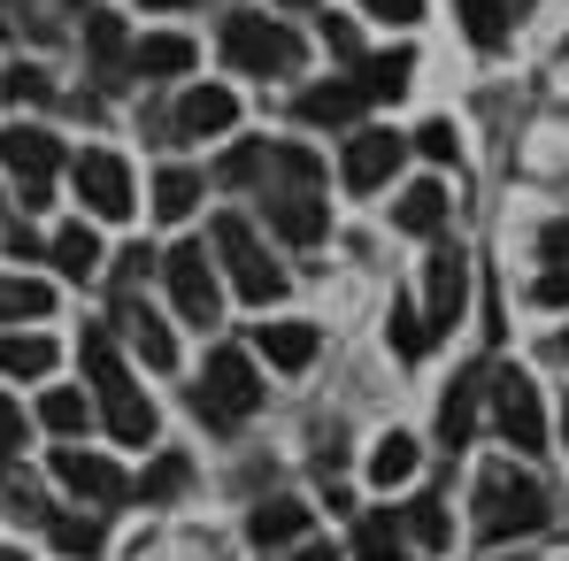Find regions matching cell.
Segmentation results:
<instances>
[{"mask_svg": "<svg viewBox=\"0 0 569 561\" xmlns=\"http://www.w3.org/2000/svg\"><path fill=\"white\" fill-rule=\"evenodd\" d=\"M555 515V500H547V484L539 477H516V469H485L477 477V539H523V531H539Z\"/></svg>", "mask_w": 569, "mask_h": 561, "instance_id": "3957f363", "label": "cell"}, {"mask_svg": "<svg viewBox=\"0 0 569 561\" xmlns=\"http://www.w3.org/2000/svg\"><path fill=\"white\" fill-rule=\"evenodd\" d=\"M423 308H431V331H447L455 315H462V292H470V262H462V247H439L431 254V270H423Z\"/></svg>", "mask_w": 569, "mask_h": 561, "instance_id": "9a60e30c", "label": "cell"}, {"mask_svg": "<svg viewBox=\"0 0 569 561\" xmlns=\"http://www.w3.org/2000/svg\"><path fill=\"white\" fill-rule=\"evenodd\" d=\"M555 354H562V362H569V339H555Z\"/></svg>", "mask_w": 569, "mask_h": 561, "instance_id": "7dc6e473", "label": "cell"}, {"mask_svg": "<svg viewBox=\"0 0 569 561\" xmlns=\"http://www.w3.org/2000/svg\"><path fill=\"white\" fill-rule=\"evenodd\" d=\"M208 239H216V262L231 270V284H239V300H284V270H278V254L254 239V223L247 216H216L208 223Z\"/></svg>", "mask_w": 569, "mask_h": 561, "instance_id": "5b68a950", "label": "cell"}, {"mask_svg": "<svg viewBox=\"0 0 569 561\" xmlns=\"http://www.w3.org/2000/svg\"><path fill=\"white\" fill-rule=\"evenodd\" d=\"M247 531H254V547H262V554H292V547L308 539V508H300V500H262Z\"/></svg>", "mask_w": 569, "mask_h": 561, "instance_id": "ac0fdd59", "label": "cell"}, {"mask_svg": "<svg viewBox=\"0 0 569 561\" xmlns=\"http://www.w3.org/2000/svg\"><path fill=\"white\" fill-rule=\"evenodd\" d=\"M239 123V100L223 93V86H192L178 100V116H170V139H223Z\"/></svg>", "mask_w": 569, "mask_h": 561, "instance_id": "5bb4252c", "label": "cell"}, {"mask_svg": "<svg viewBox=\"0 0 569 561\" xmlns=\"http://www.w3.org/2000/svg\"><path fill=\"white\" fill-rule=\"evenodd\" d=\"M223 62L247 78H292L300 70V39L270 16H223Z\"/></svg>", "mask_w": 569, "mask_h": 561, "instance_id": "8992f818", "label": "cell"}, {"mask_svg": "<svg viewBox=\"0 0 569 561\" xmlns=\"http://www.w3.org/2000/svg\"><path fill=\"white\" fill-rule=\"evenodd\" d=\"M485 384H492L485 370H462V384H455V392L439 400V447H447V454H462V447H470V431H477V400H485Z\"/></svg>", "mask_w": 569, "mask_h": 561, "instance_id": "e0dca14e", "label": "cell"}, {"mask_svg": "<svg viewBox=\"0 0 569 561\" xmlns=\"http://www.w3.org/2000/svg\"><path fill=\"white\" fill-rule=\"evenodd\" d=\"M262 170H270V147H262V139H239V147L223 154V170H216V178H223V186H254Z\"/></svg>", "mask_w": 569, "mask_h": 561, "instance_id": "836d02e7", "label": "cell"}, {"mask_svg": "<svg viewBox=\"0 0 569 561\" xmlns=\"http://www.w3.org/2000/svg\"><path fill=\"white\" fill-rule=\"evenodd\" d=\"M508 8H531V0H508Z\"/></svg>", "mask_w": 569, "mask_h": 561, "instance_id": "f907efd6", "label": "cell"}, {"mask_svg": "<svg viewBox=\"0 0 569 561\" xmlns=\"http://www.w3.org/2000/svg\"><path fill=\"white\" fill-rule=\"evenodd\" d=\"M455 16H462V31H470L477 47L492 54V47L508 39V16H516V8H508V0H455Z\"/></svg>", "mask_w": 569, "mask_h": 561, "instance_id": "f1b7e54d", "label": "cell"}, {"mask_svg": "<svg viewBox=\"0 0 569 561\" xmlns=\"http://www.w3.org/2000/svg\"><path fill=\"white\" fill-rule=\"evenodd\" d=\"M186 454H162V462L147 469V477H139V492H147V500H178V492H186Z\"/></svg>", "mask_w": 569, "mask_h": 561, "instance_id": "d590c367", "label": "cell"}, {"mask_svg": "<svg viewBox=\"0 0 569 561\" xmlns=\"http://www.w3.org/2000/svg\"><path fill=\"white\" fill-rule=\"evenodd\" d=\"M8 93H16V100H47V78H39V70H16Z\"/></svg>", "mask_w": 569, "mask_h": 561, "instance_id": "7bdbcfd3", "label": "cell"}, {"mask_svg": "<svg viewBox=\"0 0 569 561\" xmlns=\"http://www.w3.org/2000/svg\"><path fill=\"white\" fill-rule=\"evenodd\" d=\"M492 431L516 447V454H539L547 447V423H539V384L523 370H500L492 377Z\"/></svg>", "mask_w": 569, "mask_h": 561, "instance_id": "ba28073f", "label": "cell"}, {"mask_svg": "<svg viewBox=\"0 0 569 561\" xmlns=\"http://www.w3.org/2000/svg\"><path fill=\"white\" fill-rule=\"evenodd\" d=\"M323 39H331V54H347V62H362V54H355V23H339V16H323Z\"/></svg>", "mask_w": 569, "mask_h": 561, "instance_id": "60d3db41", "label": "cell"}, {"mask_svg": "<svg viewBox=\"0 0 569 561\" xmlns=\"http://www.w3.org/2000/svg\"><path fill=\"white\" fill-rule=\"evenodd\" d=\"M416 477V439L408 431H385L370 447V484H408Z\"/></svg>", "mask_w": 569, "mask_h": 561, "instance_id": "83f0119b", "label": "cell"}, {"mask_svg": "<svg viewBox=\"0 0 569 561\" xmlns=\"http://www.w3.org/2000/svg\"><path fill=\"white\" fill-rule=\"evenodd\" d=\"M39 423L62 431V439H78V431L93 423V400H86V392H47V400H39Z\"/></svg>", "mask_w": 569, "mask_h": 561, "instance_id": "1f68e13d", "label": "cell"}, {"mask_svg": "<svg viewBox=\"0 0 569 561\" xmlns=\"http://www.w3.org/2000/svg\"><path fill=\"white\" fill-rule=\"evenodd\" d=\"M370 16H385V23H416L423 16V0H362Z\"/></svg>", "mask_w": 569, "mask_h": 561, "instance_id": "ab89813d", "label": "cell"}, {"mask_svg": "<svg viewBox=\"0 0 569 561\" xmlns=\"http://www.w3.org/2000/svg\"><path fill=\"white\" fill-rule=\"evenodd\" d=\"M362 86H355V78H339V86H308V93L292 100V116H300V123H316V131H339V123H355V116H362Z\"/></svg>", "mask_w": 569, "mask_h": 561, "instance_id": "2e32d148", "label": "cell"}, {"mask_svg": "<svg viewBox=\"0 0 569 561\" xmlns=\"http://www.w3.org/2000/svg\"><path fill=\"white\" fill-rule=\"evenodd\" d=\"M400 531H408L416 547H455V531H447V508H439L431 492H423V500H416V508L400 515Z\"/></svg>", "mask_w": 569, "mask_h": 561, "instance_id": "d6a6232c", "label": "cell"}, {"mask_svg": "<svg viewBox=\"0 0 569 561\" xmlns=\"http://www.w3.org/2000/svg\"><path fill=\"white\" fill-rule=\"evenodd\" d=\"M192 208H200V178H192V170H162V178H154V216H162V223H186Z\"/></svg>", "mask_w": 569, "mask_h": 561, "instance_id": "4dcf8cb0", "label": "cell"}, {"mask_svg": "<svg viewBox=\"0 0 569 561\" xmlns=\"http://www.w3.org/2000/svg\"><path fill=\"white\" fill-rule=\"evenodd\" d=\"M262 362L270 370H284V377H300L308 362H316V323H262Z\"/></svg>", "mask_w": 569, "mask_h": 561, "instance_id": "d6986e66", "label": "cell"}, {"mask_svg": "<svg viewBox=\"0 0 569 561\" xmlns=\"http://www.w3.org/2000/svg\"><path fill=\"white\" fill-rule=\"evenodd\" d=\"M54 477H62V484H70L86 508H116V500L131 492L116 462H100V454H78V447H62V454H54Z\"/></svg>", "mask_w": 569, "mask_h": 561, "instance_id": "4fadbf2b", "label": "cell"}, {"mask_svg": "<svg viewBox=\"0 0 569 561\" xmlns=\"http://www.w3.org/2000/svg\"><path fill=\"white\" fill-rule=\"evenodd\" d=\"M392 223H400V231H416V239H423V231H439V223H447V186H439V178H416V186L392 200Z\"/></svg>", "mask_w": 569, "mask_h": 561, "instance_id": "44dd1931", "label": "cell"}, {"mask_svg": "<svg viewBox=\"0 0 569 561\" xmlns=\"http://www.w3.org/2000/svg\"><path fill=\"white\" fill-rule=\"evenodd\" d=\"M0 170L16 178L23 208H47V192H54V170H62V147H54V131H39V123H8V131H0Z\"/></svg>", "mask_w": 569, "mask_h": 561, "instance_id": "52a82bcc", "label": "cell"}, {"mask_svg": "<svg viewBox=\"0 0 569 561\" xmlns=\"http://www.w3.org/2000/svg\"><path fill=\"white\" fill-rule=\"evenodd\" d=\"M162 278H170V300H178V315L186 323H216V270H208V254L200 247H178L170 262H162Z\"/></svg>", "mask_w": 569, "mask_h": 561, "instance_id": "30bf717a", "label": "cell"}, {"mask_svg": "<svg viewBox=\"0 0 569 561\" xmlns=\"http://www.w3.org/2000/svg\"><path fill=\"white\" fill-rule=\"evenodd\" d=\"M131 70H139V78H186L192 70V39H178V31L139 39V47H131Z\"/></svg>", "mask_w": 569, "mask_h": 561, "instance_id": "7402d4cb", "label": "cell"}, {"mask_svg": "<svg viewBox=\"0 0 569 561\" xmlns=\"http://www.w3.org/2000/svg\"><path fill=\"white\" fill-rule=\"evenodd\" d=\"M78 200H86V216H100V223H123L131 216V170L116 154H78Z\"/></svg>", "mask_w": 569, "mask_h": 561, "instance_id": "9c48e42d", "label": "cell"}, {"mask_svg": "<svg viewBox=\"0 0 569 561\" xmlns=\"http://www.w3.org/2000/svg\"><path fill=\"white\" fill-rule=\"evenodd\" d=\"M400 154H408V147H400L392 131H355V139H347L339 178H347V192H362V200H370V192H385V178L400 170Z\"/></svg>", "mask_w": 569, "mask_h": 561, "instance_id": "8fae6325", "label": "cell"}, {"mask_svg": "<svg viewBox=\"0 0 569 561\" xmlns=\"http://www.w3.org/2000/svg\"><path fill=\"white\" fill-rule=\"evenodd\" d=\"M47 531H54V547H62V554H78V561L100 547V523H93V515H86V523H62V515H54Z\"/></svg>", "mask_w": 569, "mask_h": 561, "instance_id": "74e56055", "label": "cell"}, {"mask_svg": "<svg viewBox=\"0 0 569 561\" xmlns=\"http://www.w3.org/2000/svg\"><path fill=\"white\" fill-rule=\"evenodd\" d=\"M0 561H23V554H8V547H0Z\"/></svg>", "mask_w": 569, "mask_h": 561, "instance_id": "681fc988", "label": "cell"}, {"mask_svg": "<svg viewBox=\"0 0 569 561\" xmlns=\"http://www.w3.org/2000/svg\"><path fill=\"white\" fill-rule=\"evenodd\" d=\"M385 339H392V354H400V362H423V347H431V315H423L416 300H392Z\"/></svg>", "mask_w": 569, "mask_h": 561, "instance_id": "d4e9b609", "label": "cell"}, {"mask_svg": "<svg viewBox=\"0 0 569 561\" xmlns=\"http://www.w3.org/2000/svg\"><path fill=\"white\" fill-rule=\"evenodd\" d=\"M54 308V292L39 278H0V323H39Z\"/></svg>", "mask_w": 569, "mask_h": 561, "instance_id": "f546056e", "label": "cell"}, {"mask_svg": "<svg viewBox=\"0 0 569 561\" xmlns=\"http://www.w3.org/2000/svg\"><path fill=\"white\" fill-rule=\"evenodd\" d=\"M516 561H523V554H516Z\"/></svg>", "mask_w": 569, "mask_h": 561, "instance_id": "816d5d0a", "label": "cell"}, {"mask_svg": "<svg viewBox=\"0 0 569 561\" xmlns=\"http://www.w3.org/2000/svg\"><path fill=\"white\" fill-rule=\"evenodd\" d=\"M0 508H8V515H23V523H54V515H47V500H39L23 477H8V484H0Z\"/></svg>", "mask_w": 569, "mask_h": 561, "instance_id": "8d00e7d4", "label": "cell"}, {"mask_svg": "<svg viewBox=\"0 0 569 561\" xmlns=\"http://www.w3.org/2000/svg\"><path fill=\"white\" fill-rule=\"evenodd\" d=\"M270 231L284 247L323 239V162L308 147H270Z\"/></svg>", "mask_w": 569, "mask_h": 561, "instance_id": "6da1fadb", "label": "cell"}, {"mask_svg": "<svg viewBox=\"0 0 569 561\" xmlns=\"http://www.w3.org/2000/svg\"><path fill=\"white\" fill-rule=\"evenodd\" d=\"M562 447H569V408H562Z\"/></svg>", "mask_w": 569, "mask_h": 561, "instance_id": "c3c4849f", "label": "cell"}, {"mask_svg": "<svg viewBox=\"0 0 569 561\" xmlns=\"http://www.w3.org/2000/svg\"><path fill=\"white\" fill-rule=\"evenodd\" d=\"M16 447H23V415L0 400V454H16Z\"/></svg>", "mask_w": 569, "mask_h": 561, "instance_id": "b9f144b4", "label": "cell"}, {"mask_svg": "<svg viewBox=\"0 0 569 561\" xmlns=\"http://www.w3.org/2000/svg\"><path fill=\"white\" fill-rule=\"evenodd\" d=\"M86 384H93V400H100V423H108L123 447H147V439H154V408L139 400V384H131L116 339H108L100 323L86 331Z\"/></svg>", "mask_w": 569, "mask_h": 561, "instance_id": "7a4b0ae2", "label": "cell"}, {"mask_svg": "<svg viewBox=\"0 0 569 561\" xmlns=\"http://www.w3.org/2000/svg\"><path fill=\"white\" fill-rule=\"evenodd\" d=\"M86 39H93V62H100V78L116 86V78H123V54H131V47H123V23H116L108 8H86Z\"/></svg>", "mask_w": 569, "mask_h": 561, "instance_id": "484cf974", "label": "cell"}, {"mask_svg": "<svg viewBox=\"0 0 569 561\" xmlns=\"http://www.w3.org/2000/svg\"><path fill=\"white\" fill-rule=\"evenodd\" d=\"M254 400H262L254 354H247V347H216V354H208V377L192 384V408H200V423H208V431H239V423L254 415Z\"/></svg>", "mask_w": 569, "mask_h": 561, "instance_id": "277c9868", "label": "cell"}, {"mask_svg": "<svg viewBox=\"0 0 569 561\" xmlns=\"http://www.w3.org/2000/svg\"><path fill=\"white\" fill-rule=\"evenodd\" d=\"M47 254H54L62 278H93V270H100V239L86 231V223H62V231L47 239Z\"/></svg>", "mask_w": 569, "mask_h": 561, "instance_id": "cb8c5ba5", "label": "cell"}, {"mask_svg": "<svg viewBox=\"0 0 569 561\" xmlns=\"http://www.w3.org/2000/svg\"><path fill=\"white\" fill-rule=\"evenodd\" d=\"M284 561H331V547H292Z\"/></svg>", "mask_w": 569, "mask_h": 561, "instance_id": "ee69618b", "label": "cell"}, {"mask_svg": "<svg viewBox=\"0 0 569 561\" xmlns=\"http://www.w3.org/2000/svg\"><path fill=\"white\" fill-rule=\"evenodd\" d=\"M355 547H362V561H400V523L392 515H362Z\"/></svg>", "mask_w": 569, "mask_h": 561, "instance_id": "e575fe53", "label": "cell"}, {"mask_svg": "<svg viewBox=\"0 0 569 561\" xmlns=\"http://www.w3.org/2000/svg\"><path fill=\"white\" fill-rule=\"evenodd\" d=\"M278 8H316V0H278Z\"/></svg>", "mask_w": 569, "mask_h": 561, "instance_id": "bcb514c9", "label": "cell"}, {"mask_svg": "<svg viewBox=\"0 0 569 561\" xmlns=\"http://www.w3.org/2000/svg\"><path fill=\"white\" fill-rule=\"evenodd\" d=\"M54 370V339L39 331H0V377H47Z\"/></svg>", "mask_w": 569, "mask_h": 561, "instance_id": "603a6c76", "label": "cell"}, {"mask_svg": "<svg viewBox=\"0 0 569 561\" xmlns=\"http://www.w3.org/2000/svg\"><path fill=\"white\" fill-rule=\"evenodd\" d=\"M408 70H416L408 54H362V70H355V86H362L370 100H400V93H408Z\"/></svg>", "mask_w": 569, "mask_h": 561, "instance_id": "4316f807", "label": "cell"}, {"mask_svg": "<svg viewBox=\"0 0 569 561\" xmlns=\"http://www.w3.org/2000/svg\"><path fill=\"white\" fill-rule=\"evenodd\" d=\"M416 147H423L431 162H455V154H462V139H455V123H423V131H416Z\"/></svg>", "mask_w": 569, "mask_h": 561, "instance_id": "f35d334b", "label": "cell"}, {"mask_svg": "<svg viewBox=\"0 0 569 561\" xmlns=\"http://www.w3.org/2000/svg\"><path fill=\"white\" fill-rule=\"evenodd\" d=\"M116 323H123V339L139 347V362H147V370H178V339H170V323H162L147 300L116 292Z\"/></svg>", "mask_w": 569, "mask_h": 561, "instance_id": "7c38bea8", "label": "cell"}, {"mask_svg": "<svg viewBox=\"0 0 569 561\" xmlns=\"http://www.w3.org/2000/svg\"><path fill=\"white\" fill-rule=\"evenodd\" d=\"M147 8H192V0H147Z\"/></svg>", "mask_w": 569, "mask_h": 561, "instance_id": "f6af8a7d", "label": "cell"}, {"mask_svg": "<svg viewBox=\"0 0 569 561\" xmlns=\"http://www.w3.org/2000/svg\"><path fill=\"white\" fill-rule=\"evenodd\" d=\"M539 254H547V270L531 284V300L539 308H569V223H547L539 231Z\"/></svg>", "mask_w": 569, "mask_h": 561, "instance_id": "ffe728a7", "label": "cell"}]
</instances>
